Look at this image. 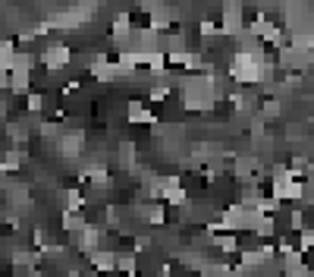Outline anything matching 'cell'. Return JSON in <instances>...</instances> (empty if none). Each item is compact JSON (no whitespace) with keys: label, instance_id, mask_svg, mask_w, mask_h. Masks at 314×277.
Segmentation results:
<instances>
[{"label":"cell","instance_id":"cell-1","mask_svg":"<svg viewBox=\"0 0 314 277\" xmlns=\"http://www.w3.org/2000/svg\"><path fill=\"white\" fill-rule=\"evenodd\" d=\"M69 48H63V44H50L48 51H44V63H48L50 69H60V67H66L69 63Z\"/></svg>","mask_w":314,"mask_h":277},{"label":"cell","instance_id":"cell-2","mask_svg":"<svg viewBox=\"0 0 314 277\" xmlns=\"http://www.w3.org/2000/svg\"><path fill=\"white\" fill-rule=\"evenodd\" d=\"M91 265H95L98 274H104V271H110V268L116 265V255H113V252H95V255H91Z\"/></svg>","mask_w":314,"mask_h":277},{"label":"cell","instance_id":"cell-3","mask_svg":"<svg viewBox=\"0 0 314 277\" xmlns=\"http://www.w3.org/2000/svg\"><path fill=\"white\" fill-rule=\"evenodd\" d=\"M116 268L126 274H135V255H116Z\"/></svg>","mask_w":314,"mask_h":277},{"label":"cell","instance_id":"cell-4","mask_svg":"<svg viewBox=\"0 0 314 277\" xmlns=\"http://www.w3.org/2000/svg\"><path fill=\"white\" fill-rule=\"evenodd\" d=\"M217 246L223 249V252H236V249H239V242H236V236H220V240H217Z\"/></svg>","mask_w":314,"mask_h":277},{"label":"cell","instance_id":"cell-5","mask_svg":"<svg viewBox=\"0 0 314 277\" xmlns=\"http://www.w3.org/2000/svg\"><path fill=\"white\" fill-rule=\"evenodd\" d=\"M264 117H280V101H267L264 104Z\"/></svg>","mask_w":314,"mask_h":277},{"label":"cell","instance_id":"cell-6","mask_svg":"<svg viewBox=\"0 0 314 277\" xmlns=\"http://www.w3.org/2000/svg\"><path fill=\"white\" fill-rule=\"evenodd\" d=\"M29 110L35 114V110H41V95H32L29 98Z\"/></svg>","mask_w":314,"mask_h":277},{"label":"cell","instance_id":"cell-7","mask_svg":"<svg viewBox=\"0 0 314 277\" xmlns=\"http://www.w3.org/2000/svg\"><path fill=\"white\" fill-rule=\"evenodd\" d=\"M305 224V217H302V211H292V227H302Z\"/></svg>","mask_w":314,"mask_h":277}]
</instances>
